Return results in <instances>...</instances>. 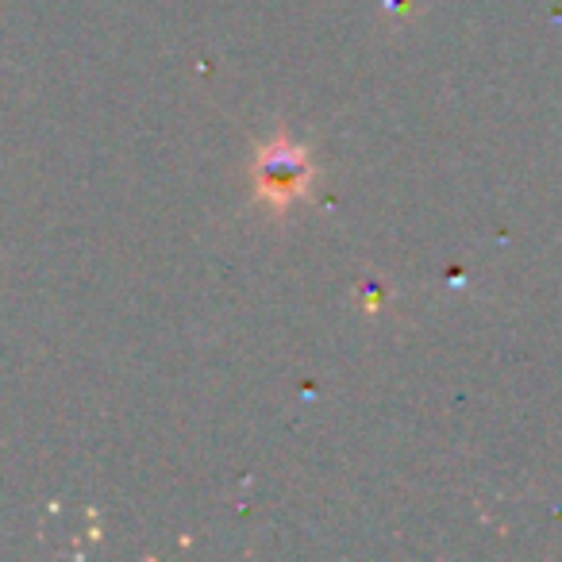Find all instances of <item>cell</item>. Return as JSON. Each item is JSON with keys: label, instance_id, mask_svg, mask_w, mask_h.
I'll return each mask as SVG.
<instances>
[{"label": "cell", "instance_id": "cell-1", "mask_svg": "<svg viewBox=\"0 0 562 562\" xmlns=\"http://www.w3.org/2000/svg\"><path fill=\"white\" fill-rule=\"evenodd\" d=\"M305 181H308V162L290 143H278V147H270L258 158V189H262L266 201L273 204L293 201V196L305 193Z\"/></svg>", "mask_w": 562, "mask_h": 562}]
</instances>
